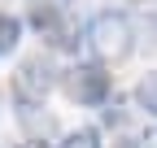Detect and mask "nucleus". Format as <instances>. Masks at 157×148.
Listing matches in <instances>:
<instances>
[{"label": "nucleus", "mask_w": 157, "mask_h": 148, "mask_svg": "<svg viewBox=\"0 0 157 148\" xmlns=\"http://www.w3.org/2000/svg\"><path fill=\"white\" fill-rule=\"evenodd\" d=\"M140 31L148 35L144 44H153V48H157V13H148V17H140Z\"/></svg>", "instance_id": "10"}, {"label": "nucleus", "mask_w": 157, "mask_h": 148, "mask_svg": "<svg viewBox=\"0 0 157 148\" xmlns=\"http://www.w3.org/2000/svg\"><path fill=\"white\" fill-rule=\"evenodd\" d=\"M17 118H22V126L31 131L35 144H44V139L52 135V118L44 113V105H22V100H17Z\"/></svg>", "instance_id": "5"}, {"label": "nucleus", "mask_w": 157, "mask_h": 148, "mask_svg": "<svg viewBox=\"0 0 157 148\" xmlns=\"http://www.w3.org/2000/svg\"><path fill=\"white\" fill-rule=\"evenodd\" d=\"M57 17H61V9H57L52 0H39V5H31V26H35L39 35H44V31L57 22Z\"/></svg>", "instance_id": "8"}, {"label": "nucleus", "mask_w": 157, "mask_h": 148, "mask_svg": "<svg viewBox=\"0 0 157 148\" xmlns=\"http://www.w3.org/2000/svg\"><path fill=\"white\" fill-rule=\"evenodd\" d=\"M17 148H39V144H17Z\"/></svg>", "instance_id": "12"}, {"label": "nucleus", "mask_w": 157, "mask_h": 148, "mask_svg": "<svg viewBox=\"0 0 157 148\" xmlns=\"http://www.w3.org/2000/svg\"><path fill=\"white\" fill-rule=\"evenodd\" d=\"M118 148H144V144H135V139H122V144H118Z\"/></svg>", "instance_id": "11"}, {"label": "nucleus", "mask_w": 157, "mask_h": 148, "mask_svg": "<svg viewBox=\"0 0 157 148\" xmlns=\"http://www.w3.org/2000/svg\"><path fill=\"white\" fill-rule=\"evenodd\" d=\"M61 87L74 105H105L109 91H113V79L105 74L101 61H74L66 74H61Z\"/></svg>", "instance_id": "2"}, {"label": "nucleus", "mask_w": 157, "mask_h": 148, "mask_svg": "<svg viewBox=\"0 0 157 148\" xmlns=\"http://www.w3.org/2000/svg\"><path fill=\"white\" fill-rule=\"evenodd\" d=\"M17 35H22V22L9 17V13H0V57H9L17 48Z\"/></svg>", "instance_id": "7"}, {"label": "nucleus", "mask_w": 157, "mask_h": 148, "mask_svg": "<svg viewBox=\"0 0 157 148\" xmlns=\"http://www.w3.org/2000/svg\"><path fill=\"white\" fill-rule=\"evenodd\" d=\"M135 105H140L144 113H157V70L140 79V87H135Z\"/></svg>", "instance_id": "6"}, {"label": "nucleus", "mask_w": 157, "mask_h": 148, "mask_svg": "<svg viewBox=\"0 0 157 148\" xmlns=\"http://www.w3.org/2000/svg\"><path fill=\"white\" fill-rule=\"evenodd\" d=\"M83 35H87V31L78 26L70 13H61V17H57V22H52V26L44 31V44H48V48H57V52H78Z\"/></svg>", "instance_id": "4"}, {"label": "nucleus", "mask_w": 157, "mask_h": 148, "mask_svg": "<svg viewBox=\"0 0 157 148\" xmlns=\"http://www.w3.org/2000/svg\"><path fill=\"white\" fill-rule=\"evenodd\" d=\"M87 48L101 65L127 61L131 48H135V22L127 13H96L87 22Z\"/></svg>", "instance_id": "1"}, {"label": "nucleus", "mask_w": 157, "mask_h": 148, "mask_svg": "<svg viewBox=\"0 0 157 148\" xmlns=\"http://www.w3.org/2000/svg\"><path fill=\"white\" fill-rule=\"evenodd\" d=\"M57 148H101V135L92 131V126H83V131H74V135H66Z\"/></svg>", "instance_id": "9"}, {"label": "nucleus", "mask_w": 157, "mask_h": 148, "mask_svg": "<svg viewBox=\"0 0 157 148\" xmlns=\"http://www.w3.org/2000/svg\"><path fill=\"white\" fill-rule=\"evenodd\" d=\"M52 87H57V70H52V61L44 52L26 57L17 65V74H13V100H22V105H44Z\"/></svg>", "instance_id": "3"}]
</instances>
